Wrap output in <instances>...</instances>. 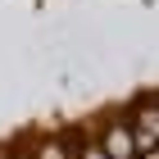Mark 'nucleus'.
Listing matches in <instances>:
<instances>
[{"label":"nucleus","instance_id":"nucleus-5","mask_svg":"<svg viewBox=\"0 0 159 159\" xmlns=\"http://www.w3.org/2000/svg\"><path fill=\"white\" fill-rule=\"evenodd\" d=\"M136 159H159V146H146V150H136Z\"/></svg>","mask_w":159,"mask_h":159},{"label":"nucleus","instance_id":"nucleus-2","mask_svg":"<svg viewBox=\"0 0 159 159\" xmlns=\"http://www.w3.org/2000/svg\"><path fill=\"white\" fill-rule=\"evenodd\" d=\"M132 136H136V150L159 146V105H146V109L136 114V127H132Z\"/></svg>","mask_w":159,"mask_h":159},{"label":"nucleus","instance_id":"nucleus-3","mask_svg":"<svg viewBox=\"0 0 159 159\" xmlns=\"http://www.w3.org/2000/svg\"><path fill=\"white\" fill-rule=\"evenodd\" d=\"M41 159H68V155H64V146H46V150H41Z\"/></svg>","mask_w":159,"mask_h":159},{"label":"nucleus","instance_id":"nucleus-4","mask_svg":"<svg viewBox=\"0 0 159 159\" xmlns=\"http://www.w3.org/2000/svg\"><path fill=\"white\" fill-rule=\"evenodd\" d=\"M77 159H105V150H100V146H82V155H77Z\"/></svg>","mask_w":159,"mask_h":159},{"label":"nucleus","instance_id":"nucleus-1","mask_svg":"<svg viewBox=\"0 0 159 159\" xmlns=\"http://www.w3.org/2000/svg\"><path fill=\"white\" fill-rule=\"evenodd\" d=\"M105 159H136V136H132V127H109V136H105Z\"/></svg>","mask_w":159,"mask_h":159}]
</instances>
